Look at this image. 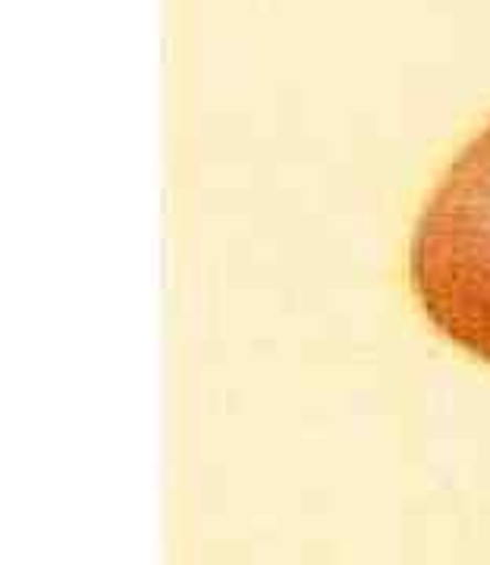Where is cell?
<instances>
[{
  "mask_svg": "<svg viewBox=\"0 0 490 565\" xmlns=\"http://www.w3.org/2000/svg\"><path fill=\"white\" fill-rule=\"evenodd\" d=\"M408 280L428 321L490 364V129L449 163L422 204Z\"/></svg>",
  "mask_w": 490,
  "mask_h": 565,
  "instance_id": "6da1fadb",
  "label": "cell"
}]
</instances>
